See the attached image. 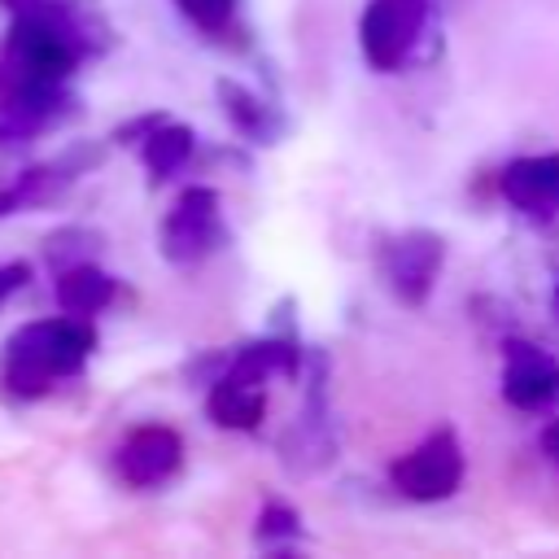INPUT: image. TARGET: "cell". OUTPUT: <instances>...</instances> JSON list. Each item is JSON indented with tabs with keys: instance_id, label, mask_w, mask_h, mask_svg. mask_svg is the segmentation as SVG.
<instances>
[{
	"instance_id": "cell-11",
	"label": "cell",
	"mask_w": 559,
	"mask_h": 559,
	"mask_svg": "<svg viewBox=\"0 0 559 559\" xmlns=\"http://www.w3.org/2000/svg\"><path fill=\"white\" fill-rule=\"evenodd\" d=\"M192 157V131L188 127H175V122H153V131L144 135V162L157 179H170L183 162Z\"/></svg>"
},
{
	"instance_id": "cell-8",
	"label": "cell",
	"mask_w": 559,
	"mask_h": 559,
	"mask_svg": "<svg viewBox=\"0 0 559 559\" xmlns=\"http://www.w3.org/2000/svg\"><path fill=\"white\" fill-rule=\"evenodd\" d=\"M502 197H507L515 210H528V214L555 210V205H559V153L511 162V166L502 170Z\"/></svg>"
},
{
	"instance_id": "cell-10",
	"label": "cell",
	"mask_w": 559,
	"mask_h": 559,
	"mask_svg": "<svg viewBox=\"0 0 559 559\" xmlns=\"http://www.w3.org/2000/svg\"><path fill=\"white\" fill-rule=\"evenodd\" d=\"M57 301H61L66 314L87 319V314H96L100 306L114 301V280L92 262H70L57 275Z\"/></svg>"
},
{
	"instance_id": "cell-13",
	"label": "cell",
	"mask_w": 559,
	"mask_h": 559,
	"mask_svg": "<svg viewBox=\"0 0 559 559\" xmlns=\"http://www.w3.org/2000/svg\"><path fill=\"white\" fill-rule=\"evenodd\" d=\"M275 533H297V515L280 502H271L262 515H258V537H275Z\"/></svg>"
},
{
	"instance_id": "cell-7",
	"label": "cell",
	"mask_w": 559,
	"mask_h": 559,
	"mask_svg": "<svg viewBox=\"0 0 559 559\" xmlns=\"http://www.w3.org/2000/svg\"><path fill=\"white\" fill-rule=\"evenodd\" d=\"M502 393L520 411H542L559 397V362L533 345H511L507 367H502Z\"/></svg>"
},
{
	"instance_id": "cell-9",
	"label": "cell",
	"mask_w": 559,
	"mask_h": 559,
	"mask_svg": "<svg viewBox=\"0 0 559 559\" xmlns=\"http://www.w3.org/2000/svg\"><path fill=\"white\" fill-rule=\"evenodd\" d=\"M262 406H266L262 380L240 376V371L223 376V380L214 384V393H210V415H214V424H223V428H253V424L262 419Z\"/></svg>"
},
{
	"instance_id": "cell-6",
	"label": "cell",
	"mask_w": 559,
	"mask_h": 559,
	"mask_svg": "<svg viewBox=\"0 0 559 559\" xmlns=\"http://www.w3.org/2000/svg\"><path fill=\"white\" fill-rule=\"evenodd\" d=\"M183 459V441L179 432L162 428V424H148V428H135L122 445H118V476L135 489H153L162 480L175 476Z\"/></svg>"
},
{
	"instance_id": "cell-3",
	"label": "cell",
	"mask_w": 559,
	"mask_h": 559,
	"mask_svg": "<svg viewBox=\"0 0 559 559\" xmlns=\"http://www.w3.org/2000/svg\"><path fill=\"white\" fill-rule=\"evenodd\" d=\"M223 245V218H218V197L210 188H188L166 223H162V253L175 266H197Z\"/></svg>"
},
{
	"instance_id": "cell-1",
	"label": "cell",
	"mask_w": 559,
	"mask_h": 559,
	"mask_svg": "<svg viewBox=\"0 0 559 559\" xmlns=\"http://www.w3.org/2000/svg\"><path fill=\"white\" fill-rule=\"evenodd\" d=\"M92 354V328L79 314H61V319H39L26 323L22 332L9 336L4 349V384L13 393H44L52 380L74 376Z\"/></svg>"
},
{
	"instance_id": "cell-4",
	"label": "cell",
	"mask_w": 559,
	"mask_h": 559,
	"mask_svg": "<svg viewBox=\"0 0 559 559\" xmlns=\"http://www.w3.org/2000/svg\"><path fill=\"white\" fill-rule=\"evenodd\" d=\"M424 17H428V0H371L358 22L362 57L376 70H397L424 31Z\"/></svg>"
},
{
	"instance_id": "cell-2",
	"label": "cell",
	"mask_w": 559,
	"mask_h": 559,
	"mask_svg": "<svg viewBox=\"0 0 559 559\" xmlns=\"http://www.w3.org/2000/svg\"><path fill=\"white\" fill-rule=\"evenodd\" d=\"M389 480L397 493L415 498V502H441L459 489L463 480V450L454 441V432H432L428 441H419L411 454H402L389 467Z\"/></svg>"
},
{
	"instance_id": "cell-15",
	"label": "cell",
	"mask_w": 559,
	"mask_h": 559,
	"mask_svg": "<svg viewBox=\"0 0 559 559\" xmlns=\"http://www.w3.org/2000/svg\"><path fill=\"white\" fill-rule=\"evenodd\" d=\"M4 4H13V9H31L35 0H4Z\"/></svg>"
},
{
	"instance_id": "cell-12",
	"label": "cell",
	"mask_w": 559,
	"mask_h": 559,
	"mask_svg": "<svg viewBox=\"0 0 559 559\" xmlns=\"http://www.w3.org/2000/svg\"><path fill=\"white\" fill-rule=\"evenodd\" d=\"M218 100H223V114L245 131V135H271V127H266V105L253 96V92H245L240 83H218Z\"/></svg>"
},
{
	"instance_id": "cell-14",
	"label": "cell",
	"mask_w": 559,
	"mask_h": 559,
	"mask_svg": "<svg viewBox=\"0 0 559 559\" xmlns=\"http://www.w3.org/2000/svg\"><path fill=\"white\" fill-rule=\"evenodd\" d=\"M26 275H31V266L26 262H9V266H0V306L26 284Z\"/></svg>"
},
{
	"instance_id": "cell-5",
	"label": "cell",
	"mask_w": 559,
	"mask_h": 559,
	"mask_svg": "<svg viewBox=\"0 0 559 559\" xmlns=\"http://www.w3.org/2000/svg\"><path fill=\"white\" fill-rule=\"evenodd\" d=\"M441 236L432 231H402L393 236L384 249H380V275L384 284L406 301V306H419L441 271Z\"/></svg>"
}]
</instances>
